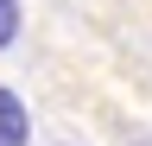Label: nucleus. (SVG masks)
Returning <instances> with one entry per match:
<instances>
[{
	"instance_id": "obj_1",
	"label": "nucleus",
	"mask_w": 152,
	"mask_h": 146,
	"mask_svg": "<svg viewBox=\"0 0 152 146\" xmlns=\"http://www.w3.org/2000/svg\"><path fill=\"white\" fill-rule=\"evenodd\" d=\"M32 140V121H26V102L13 89H0V146H26Z\"/></svg>"
},
{
	"instance_id": "obj_2",
	"label": "nucleus",
	"mask_w": 152,
	"mask_h": 146,
	"mask_svg": "<svg viewBox=\"0 0 152 146\" xmlns=\"http://www.w3.org/2000/svg\"><path fill=\"white\" fill-rule=\"evenodd\" d=\"M13 38H19V7L0 0V45H13Z\"/></svg>"
}]
</instances>
